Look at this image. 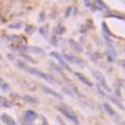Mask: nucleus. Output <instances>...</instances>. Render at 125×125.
<instances>
[{
	"label": "nucleus",
	"mask_w": 125,
	"mask_h": 125,
	"mask_svg": "<svg viewBox=\"0 0 125 125\" xmlns=\"http://www.w3.org/2000/svg\"><path fill=\"white\" fill-rule=\"evenodd\" d=\"M57 110L63 115L66 119H69V121H72L75 125H80V119L77 118V115H75V112L69 107V106H66V104H59L57 106Z\"/></svg>",
	"instance_id": "obj_1"
},
{
	"label": "nucleus",
	"mask_w": 125,
	"mask_h": 125,
	"mask_svg": "<svg viewBox=\"0 0 125 125\" xmlns=\"http://www.w3.org/2000/svg\"><path fill=\"white\" fill-rule=\"evenodd\" d=\"M16 65H18L22 71H25V72H28V74H31V75H35V77H40V78H43V75H44V72H41V71H38V69L30 66L27 62H21V60H18V62H16Z\"/></svg>",
	"instance_id": "obj_2"
},
{
	"label": "nucleus",
	"mask_w": 125,
	"mask_h": 125,
	"mask_svg": "<svg viewBox=\"0 0 125 125\" xmlns=\"http://www.w3.org/2000/svg\"><path fill=\"white\" fill-rule=\"evenodd\" d=\"M37 119V113L34 110H25L24 112V125H31Z\"/></svg>",
	"instance_id": "obj_3"
},
{
	"label": "nucleus",
	"mask_w": 125,
	"mask_h": 125,
	"mask_svg": "<svg viewBox=\"0 0 125 125\" xmlns=\"http://www.w3.org/2000/svg\"><path fill=\"white\" fill-rule=\"evenodd\" d=\"M93 75H94V78L99 81V87H103L106 91H110V88H109V85H107V83H106V80H104V77L99 72V71H96V72H93Z\"/></svg>",
	"instance_id": "obj_4"
},
{
	"label": "nucleus",
	"mask_w": 125,
	"mask_h": 125,
	"mask_svg": "<svg viewBox=\"0 0 125 125\" xmlns=\"http://www.w3.org/2000/svg\"><path fill=\"white\" fill-rule=\"evenodd\" d=\"M93 10L94 12H99V10H107V5L103 2V0H93Z\"/></svg>",
	"instance_id": "obj_5"
},
{
	"label": "nucleus",
	"mask_w": 125,
	"mask_h": 125,
	"mask_svg": "<svg viewBox=\"0 0 125 125\" xmlns=\"http://www.w3.org/2000/svg\"><path fill=\"white\" fill-rule=\"evenodd\" d=\"M106 59H107V62H115L116 60V52H115L113 46H110V44L106 47Z\"/></svg>",
	"instance_id": "obj_6"
},
{
	"label": "nucleus",
	"mask_w": 125,
	"mask_h": 125,
	"mask_svg": "<svg viewBox=\"0 0 125 125\" xmlns=\"http://www.w3.org/2000/svg\"><path fill=\"white\" fill-rule=\"evenodd\" d=\"M62 57H63L66 62H68V63H77V65H81V66H84V62H81V60H78L75 56H72V54H68V53H65L63 56H62Z\"/></svg>",
	"instance_id": "obj_7"
},
{
	"label": "nucleus",
	"mask_w": 125,
	"mask_h": 125,
	"mask_svg": "<svg viewBox=\"0 0 125 125\" xmlns=\"http://www.w3.org/2000/svg\"><path fill=\"white\" fill-rule=\"evenodd\" d=\"M40 88H41V91H43V93H46V94H49V96H53V97H56V99H62V94H59L57 91H54V90L49 88L47 85H41Z\"/></svg>",
	"instance_id": "obj_8"
},
{
	"label": "nucleus",
	"mask_w": 125,
	"mask_h": 125,
	"mask_svg": "<svg viewBox=\"0 0 125 125\" xmlns=\"http://www.w3.org/2000/svg\"><path fill=\"white\" fill-rule=\"evenodd\" d=\"M102 106H103L104 112H106V113H107L109 116H112V118H116V119H118V115H116V112L113 110V107H112V106H110L109 103H103Z\"/></svg>",
	"instance_id": "obj_9"
},
{
	"label": "nucleus",
	"mask_w": 125,
	"mask_h": 125,
	"mask_svg": "<svg viewBox=\"0 0 125 125\" xmlns=\"http://www.w3.org/2000/svg\"><path fill=\"white\" fill-rule=\"evenodd\" d=\"M0 119H2V122H5L6 125H16V122H15V119L13 118H10L8 113H2V116H0Z\"/></svg>",
	"instance_id": "obj_10"
},
{
	"label": "nucleus",
	"mask_w": 125,
	"mask_h": 125,
	"mask_svg": "<svg viewBox=\"0 0 125 125\" xmlns=\"http://www.w3.org/2000/svg\"><path fill=\"white\" fill-rule=\"evenodd\" d=\"M74 75H75V77H77V78L83 83V84H85V85H88V87H91V85H93V84L90 83V80H88L87 77H84L83 74H80V72H74Z\"/></svg>",
	"instance_id": "obj_11"
},
{
	"label": "nucleus",
	"mask_w": 125,
	"mask_h": 125,
	"mask_svg": "<svg viewBox=\"0 0 125 125\" xmlns=\"http://www.w3.org/2000/svg\"><path fill=\"white\" fill-rule=\"evenodd\" d=\"M69 44L72 46V49H74L75 52H78V53H81V52H83V47H81V44H78L75 40H72V38H71V40H69Z\"/></svg>",
	"instance_id": "obj_12"
},
{
	"label": "nucleus",
	"mask_w": 125,
	"mask_h": 125,
	"mask_svg": "<svg viewBox=\"0 0 125 125\" xmlns=\"http://www.w3.org/2000/svg\"><path fill=\"white\" fill-rule=\"evenodd\" d=\"M22 100L27 102V103H31V104H38V99H35V97H32V96H24Z\"/></svg>",
	"instance_id": "obj_13"
},
{
	"label": "nucleus",
	"mask_w": 125,
	"mask_h": 125,
	"mask_svg": "<svg viewBox=\"0 0 125 125\" xmlns=\"http://www.w3.org/2000/svg\"><path fill=\"white\" fill-rule=\"evenodd\" d=\"M30 50H31L32 53H35V54H40V56H43V54H46V52H44V50H43L41 47H31Z\"/></svg>",
	"instance_id": "obj_14"
},
{
	"label": "nucleus",
	"mask_w": 125,
	"mask_h": 125,
	"mask_svg": "<svg viewBox=\"0 0 125 125\" xmlns=\"http://www.w3.org/2000/svg\"><path fill=\"white\" fill-rule=\"evenodd\" d=\"M0 104H2V106H5V107H12V103H10L8 99L2 97V96H0Z\"/></svg>",
	"instance_id": "obj_15"
},
{
	"label": "nucleus",
	"mask_w": 125,
	"mask_h": 125,
	"mask_svg": "<svg viewBox=\"0 0 125 125\" xmlns=\"http://www.w3.org/2000/svg\"><path fill=\"white\" fill-rule=\"evenodd\" d=\"M38 31H40V34H41V35L47 37V32H49V25H43V27H40V28H38Z\"/></svg>",
	"instance_id": "obj_16"
},
{
	"label": "nucleus",
	"mask_w": 125,
	"mask_h": 125,
	"mask_svg": "<svg viewBox=\"0 0 125 125\" xmlns=\"http://www.w3.org/2000/svg\"><path fill=\"white\" fill-rule=\"evenodd\" d=\"M34 31H35V27H32V25H27V27H25V32H27V35H32Z\"/></svg>",
	"instance_id": "obj_17"
},
{
	"label": "nucleus",
	"mask_w": 125,
	"mask_h": 125,
	"mask_svg": "<svg viewBox=\"0 0 125 125\" xmlns=\"http://www.w3.org/2000/svg\"><path fill=\"white\" fill-rule=\"evenodd\" d=\"M10 30H19V28H22V22H15V24H9L8 25Z\"/></svg>",
	"instance_id": "obj_18"
},
{
	"label": "nucleus",
	"mask_w": 125,
	"mask_h": 125,
	"mask_svg": "<svg viewBox=\"0 0 125 125\" xmlns=\"http://www.w3.org/2000/svg\"><path fill=\"white\" fill-rule=\"evenodd\" d=\"M110 100H112V102H113V103H115V104H116L119 109H121V110H124V106H122L121 100H118V99H115V97H110Z\"/></svg>",
	"instance_id": "obj_19"
},
{
	"label": "nucleus",
	"mask_w": 125,
	"mask_h": 125,
	"mask_svg": "<svg viewBox=\"0 0 125 125\" xmlns=\"http://www.w3.org/2000/svg\"><path fill=\"white\" fill-rule=\"evenodd\" d=\"M22 57H24V62H30V63H34V62H35L31 56H28V54H25V53H22Z\"/></svg>",
	"instance_id": "obj_20"
},
{
	"label": "nucleus",
	"mask_w": 125,
	"mask_h": 125,
	"mask_svg": "<svg viewBox=\"0 0 125 125\" xmlns=\"http://www.w3.org/2000/svg\"><path fill=\"white\" fill-rule=\"evenodd\" d=\"M50 56H52V57H54V59H57V60H59V59H62V54H60V53H57V52H52V53H50Z\"/></svg>",
	"instance_id": "obj_21"
},
{
	"label": "nucleus",
	"mask_w": 125,
	"mask_h": 125,
	"mask_svg": "<svg viewBox=\"0 0 125 125\" xmlns=\"http://www.w3.org/2000/svg\"><path fill=\"white\" fill-rule=\"evenodd\" d=\"M90 57H91V60H94V62H96V60H99L100 54H99V53H91V54H90Z\"/></svg>",
	"instance_id": "obj_22"
},
{
	"label": "nucleus",
	"mask_w": 125,
	"mask_h": 125,
	"mask_svg": "<svg viewBox=\"0 0 125 125\" xmlns=\"http://www.w3.org/2000/svg\"><path fill=\"white\" fill-rule=\"evenodd\" d=\"M56 32H57V34H63V32H65V27H60V25H59V27L56 28Z\"/></svg>",
	"instance_id": "obj_23"
},
{
	"label": "nucleus",
	"mask_w": 125,
	"mask_h": 125,
	"mask_svg": "<svg viewBox=\"0 0 125 125\" xmlns=\"http://www.w3.org/2000/svg\"><path fill=\"white\" fill-rule=\"evenodd\" d=\"M38 18H40V21H44V18H46V13H44V12H41Z\"/></svg>",
	"instance_id": "obj_24"
},
{
	"label": "nucleus",
	"mask_w": 125,
	"mask_h": 125,
	"mask_svg": "<svg viewBox=\"0 0 125 125\" xmlns=\"http://www.w3.org/2000/svg\"><path fill=\"white\" fill-rule=\"evenodd\" d=\"M8 57H9V59H10V60H15V56H13V54H10V53H9V54H8Z\"/></svg>",
	"instance_id": "obj_25"
},
{
	"label": "nucleus",
	"mask_w": 125,
	"mask_h": 125,
	"mask_svg": "<svg viewBox=\"0 0 125 125\" xmlns=\"http://www.w3.org/2000/svg\"><path fill=\"white\" fill-rule=\"evenodd\" d=\"M71 10H72V9H71V8H68V10H66V16H69V15H71Z\"/></svg>",
	"instance_id": "obj_26"
},
{
	"label": "nucleus",
	"mask_w": 125,
	"mask_h": 125,
	"mask_svg": "<svg viewBox=\"0 0 125 125\" xmlns=\"http://www.w3.org/2000/svg\"><path fill=\"white\" fill-rule=\"evenodd\" d=\"M41 125H49V124H47V121H46L44 118H43V124H41Z\"/></svg>",
	"instance_id": "obj_27"
},
{
	"label": "nucleus",
	"mask_w": 125,
	"mask_h": 125,
	"mask_svg": "<svg viewBox=\"0 0 125 125\" xmlns=\"http://www.w3.org/2000/svg\"><path fill=\"white\" fill-rule=\"evenodd\" d=\"M2 19H3V16H2V12H0V24H2Z\"/></svg>",
	"instance_id": "obj_28"
},
{
	"label": "nucleus",
	"mask_w": 125,
	"mask_h": 125,
	"mask_svg": "<svg viewBox=\"0 0 125 125\" xmlns=\"http://www.w3.org/2000/svg\"><path fill=\"white\" fill-rule=\"evenodd\" d=\"M121 124H122V125H125V122H121Z\"/></svg>",
	"instance_id": "obj_29"
}]
</instances>
